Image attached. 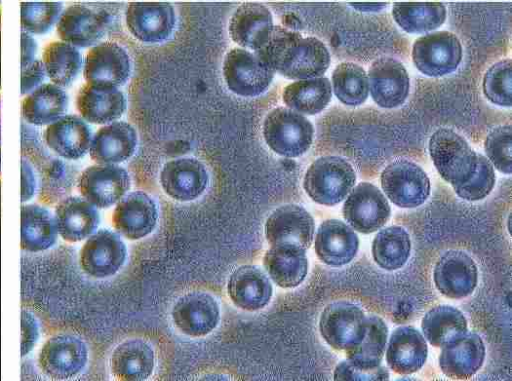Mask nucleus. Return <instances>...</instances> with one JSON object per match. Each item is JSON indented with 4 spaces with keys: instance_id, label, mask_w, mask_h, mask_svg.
Listing matches in <instances>:
<instances>
[{
    "instance_id": "obj_1",
    "label": "nucleus",
    "mask_w": 512,
    "mask_h": 381,
    "mask_svg": "<svg viewBox=\"0 0 512 381\" xmlns=\"http://www.w3.org/2000/svg\"><path fill=\"white\" fill-rule=\"evenodd\" d=\"M255 54L274 72L290 79L321 77L330 65L326 46L315 37L274 26L267 42Z\"/></svg>"
},
{
    "instance_id": "obj_2",
    "label": "nucleus",
    "mask_w": 512,
    "mask_h": 381,
    "mask_svg": "<svg viewBox=\"0 0 512 381\" xmlns=\"http://www.w3.org/2000/svg\"><path fill=\"white\" fill-rule=\"evenodd\" d=\"M20 135L21 159L36 179L39 202L46 206L56 205L74 187L76 175L73 168L49 152L36 128L21 124Z\"/></svg>"
},
{
    "instance_id": "obj_3",
    "label": "nucleus",
    "mask_w": 512,
    "mask_h": 381,
    "mask_svg": "<svg viewBox=\"0 0 512 381\" xmlns=\"http://www.w3.org/2000/svg\"><path fill=\"white\" fill-rule=\"evenodd\" d=\"M355 181L356 174L349 162L339 156H324L309 166L303 187L316 203L332 206L350 193Z\"/></svg>"
},
{
    "instance_id": "obj_4",
    "label": "nucleus",
    "mask_w": 512,
    "mask_h": 381,
    "mask_svg": "<svg viewBox=\"0 0 512 381\" xmlns=\"http://www.w3.org/2000/svg\"><path fill=\"white\" fill-rule=\"evenodd\" d=\"M266 144L278 155L294 158L304 154L311 146L314 128L302 114L286 108L271 110L263 122Z\"/></svg>"
},
{
    "instance_id": "obj_5",
    "label": "nucleus",
    "mask_w": 512,
    "mask_h": 381,
    "mask_svg": "<svg viewBox=\"0 0 512 381\" xmlns=\"http://www.w3.org/2000/svg\"><path fill=\"white\" fill-rule=\"evenodd\" d=\"M429 152L438 173L453 187L467 181L474 172L477 153L450 129L440 128L432 134Z\"/></svg>"
},
{
    "instance_id": "obj_6",
    "label": "nucleus",
    "mask_w": 512,
    "mask_h": 381,
    "mask_svg": "<svg viewBox=\"0 0 512 381\" xmlns=\"http://www.w3.org/2000/svg\"><path fill=\"white\" fill-rule=\"evenodd\" d=\"M88 348L85 342L72 334H56L48 338L38 354L41 372L52 380L72 379L85 369Z\"/></svg>"
},
{
    "instance_id": "obj_7",
    "label": "nucleus",
    "mask_w": 512,
    "mask_h": 381,
    "mask_svg": "<svg viewBox=\"0 0 512 381\" xmlns=\"http://www.w3.org/2000/svg\"><path fill=\"white\" fill-rule=\"evenodd\" d=\"M381 186L386 196L401 208H415L430 194V180L417 164L398 159L388 164L381 174Z\"/></svg>"
},
{
    "instance_id": "obj_8",
    "label": "nucleus",
    "mask_w": 512,
    "mask_h": 381,
    "mask_svg": "<svg viewBox=\"0 0 512 381\" xmlns=\"http://www.w3.org/2000/svg\"><path fill=\"white\" fill-rule=\"evenodd\" d=\"M223 76L228 88L236 95L256 97L269 88L274 71L255 53L235 48L224 58Z\"/></svg>"
},
{
    "instance_id": "obj_9",
    "label": "nucleus",
    "mask_w": 512,
    "mask_h": 381,
    "mask_svg": "<svg viewBox=\"0 0 512 381\" xmlns=\"http://www.w3.org/2000/svg\"><path fill=\"white\" fill-rule=\"evenodd\" d=\"M412 59L425 75L439 77L452 73L462 59L458 37L448 31H439L419 37L413 44Z\"/></svg>"
},
{
    "instance_id": "obj_10",
    "label": "nucleus",
    "mask_w": 512,
    "mask_h": 381,
    "mask_svg": "<svg viewBox=\"0 0 512 381\" xmlns=\"http://www.w3.org/2000/svg\"><path fill=\"white\" fill-rule=\"evenodd\" d=\"M366 316L362 309L348 301L327 305L320 317L319 330L324 340L334 349L348 351L362 339Z\"/></svg>"
},
{
    "instance_id": "obj_11",
    "label": "nucleus",
    "mask_w": 512,
    "mask_h": 381,
    "mask_svg": "<svg viewBox=\"0 0 512 381\" xmlns=\"http://www.w3.org/2000/svg\"><path fill=\"white\" fill-rule=\"evenodd\" d=\"M126 257L127 248L120 235L109 229H100L82 245L79 263L85 274L102 279L116 274Z\"/></svg>"
},
{
    "instance_id": "obj_12",
    "label": "nucleus",
    "mask_w": 512,
    "mask_h": 381,
    "mask_svg": "<svg viewBox=\"0 0 512 381\" xmlns=\"http://www.w3.org/2000/svg\"><path fill=\"white\" fill-rule=\"evenodd\" d=\"M110 23L109 14L85 3H73L63 10L56 31L61 41L86 48L98 44Z\"/></svg>"
},
{
    "instance_id": "obj_13",
    "label": "nucleus",
    "mask_w": 512,
    "mask_h": 381,
    "mask_svg": "<svg viewBox=\"0 0 512 381\" xmlns=\"http://www.w3.org/2000/svg\"><path fill=\"white\" fill-rule=\"evenodd\" d=\"M128 172L115 164H95L85 168L78 178L81 196L97 208H108L130 189Z\"/></svg>"
},
{
    "instance_id": "obj_14",
    "label": "nucleus",
    "mask_w": 512,
    "mask_h": 381,
    "mask_svg": "<svg viewBox=\"0 0 512 381\" xmlns=\"http://www.w3.org/2000/svg\"><path fill=\"white\" fill-rule=\"evenodd\" d=\"M131 34L145 43H160L169 38L176 25L173 6L161 1L130 2L125 13Z\"/></svg>"
},
{
    "instance_id": "obj_15",
    "label": "nucleus",
    "mask_w": 512,
    "mask_h": 381,
    "mask_svg": "<svg viewBox=\"0 0 512 381\" xmlns=\"http://www.w3.org/2000/svg\"><path fill=\"white\" fill-rule=\"evenodd\" d=\"M342 211L347 223L364 234L380 229L391 212L384 194L368 182H361L350 191Z\"/></svg>"
},
{
    "instance_id": "obj_16",
    "label": "nucleus",
    "mask_w": 512,
    "mask_h": 381,
    "mask_svg": "<svg viewBox=\"0 0 512 381\" xmlns=\"http://www.w3.org/2000/svg\"><path fill=\"white\" fill-rule=\"evenodd\" d=\"M171 316L174 325L183 334L203 337L217 327L220 307L211 294L194 291L183 295L175 302Z\"/></svg>"
},
{
    "instance_id": "obj_17",
    "label": "nucleus",
    "mask_w": 512,
    "mask_h": 381,
    "mask_svg": "<svg viewBox=\"0 0 512 381\" xmlns=\"http://www.w3.org/2000/svg\"><path fill=\"white\" fill-rule=\"evenodd\" d=\"M130 72L128 53L112 41H103L91 47L83 62V76L88 83L118 87L127 82Z\"/></svg>"
},
{
    "instance_id": "obj_18",
    "label": "nucleus",
    "mask_w": 512,
    "mask_h": 381,
    "mask_svg": "<svg viewBox=\"0 0 512 381\" xmlns=\"http://www.w3.org/2000/svg\"><path fill=\"white\" fill-rule=\"evenodd\" d=\"M209 175L205 165L196 158L183 157L165 163L160 172L164 192L180 202L193 201L207 188Z\"/></svg>"
},
{
    "instance_id": "obj_19",
    "label": "nucleus",
    "mask_w": 512,
    "mask_h": 381,
    "mask_svg": "<svg viewBox=\"0 0 512 381\" xmlns=\"http://www.w3.org/2000/svg\"><path fill=\"white\" fill-rule=\"evenodd\" d=\"M158 220V209L153 198L143 191H133L120 199L112 214L115 230L130 240L149 235Z\"/></svg>"
},
{
    "instance_id": "obj_20",
    "label": "nucleus",
    "mask_w": 512,
    "mask_h": 381,
    "mask_svg": "<svg viewBox=\"0 0 512 381\" xmlns=\"http://www.w3.org/2000/svg\"><path fill=\"white\" fill-rule=\"evenodd\" d=\"M315 223L302 206L286 204L275 209L265 223V237L270 245L288 243L308 249L314 236Z\"/></svg>"
},
{
    "instance_id": "obj_21",
    "label": "nucleus",
    "mask_w": 512,
    "mask_h": 381,
    "mask_svg": "<svg viewBox=\"0 0 512 381\" xmlns=\"http://www.w3.org/2000/svg\"><path fill=\"white\" fill-rule=\"evenodd\" d=\"M434 282L446 297L460 299L473 293L478 280L474 260L460 250H449L442 254L434 267Z\"/></svg>"
},
{
    "instance_id": "obj_22",
    "label": "nucleus",
    "mask_w": 512,
    "mask_h": 381,
    "mask_svg": "<svg viewBox=\"0 0 512 381\" xmlns=\"http://www.w3.org/2000/svg\"><path fill=\"white\" fill-rule=\"evenodd\" d=\"M367 78L371 96L380 107H398L409 94L408 73L402 63L394 58L376 59L369 68Z\"/></svg>"
},
{
    "instance_id": "obj_23",
    "label": "nucleus",
    "mask_w": 512,
    "mask_h": 381,
    "mask_svg": "<svg viewBox=\"0 0 512 381\" xmlns=\"http://www.w3.org/2000/svg\"><path fill=\"white\" fill-rule=\"evenodd\" d=\"M43 141L58 157L79 160L89 151L92 133L84 119L75 114H66L46 126Z\"/></svg>"
},
{
    "instance_id": "obj_24",
    "label": "nucleus",
    "mask_w": 512,
    "mask_h": 381,
    "mask_svg": "<svg viewBox=\"0 0 512 381\" xmlns=\"http://www.w3.org/2000/svg\"><path fill=\"white\" fill-rule=\"evenodd\" d=\"M76 108L89 123L109 124L123 115L126 99L115 86L86 82L78 90Z\"/></svg>"
},
{
    "instance_id": "obj_25",
    "label": "nucleus",
    "mask_w": 512,
    "mask_h": 381,
    "mask_svg": "<svg viewBox=\"0 0 512 381\" xmlns=\"http://www.w3.org/2000/svg\"><path fill=\"white\" fill-rule=\"evenodd\" d=\"M54 217L59 236L68 243L87 239L100 223L96 207L76 195H68L60 200L55 205Z\"/></svg>"
},
{
    "instance_id": "obj_26",
    "label": "nucleus",
    "mask_w": 512,
    "mask_h": 381,
    "mask_svg": "<svg viewBox=\"0 0 512 381\" xmlns=\"http://www.w3.org/2000/svg\"><path fill=\"white\" fill-rule=\"evenodd\" d=\"M227 291L232 302L240 309L258 311L270 302L273 287L269 276L261 268L246 264L230 275Z\"/></svg>"
},
{
    "instance_id": "obj_27",
    "label": "nucleus",
    "mask_w": 512,
    "mask_h": 381,
    "mask_svg": "<svg viewBox=\"0 0 512 381\" xmlns=\"http://www.w3.org/2000/svg\"><path fill=\"white\" fill-rule=\"evenodd\" d=\"M273 27L272 14L265 5L246 2L233 13L229 33L240 46L257 51L267 42Z\"/></svg>"
},
{
    "instance_id": "obj_28",
    "label": "nucleus",
    "mask_w": 512,
    "mask_h": 381,
    "mask_svg": "<svg viewBox=\"0 0 512 381\" xmlns=\"http://www.w3.org/2000/svg\"><path fill=\"white\" fill-rule=\"evenodd\" d=\"M137 147V133L124 121L111 122L94 134L89 154L97 164H117L128 160Z\"/></svg>"
},
{
    "instance_id": "obj_29",
    "label": "nucleus",
    "mask_w": 512,
    "mask_h": 381,
    "mask_svg": "<svg viewBox=\"0 0 512 381\" xmlns=\"http://www.w3.org/2000/svg\"><path fill=\"white\" fill-rule=\"evenodd\" d=\"M358 246L356 233L340 220H326L318 228L315 252L318 258L329 266L348 264L355 257Z\"/></svg>"
},
{
    "instance_id": "obj_30",
    "label": "nucleus",
    "mask_w": 512,
    "mask_h": 381,
    "mask_svg": "<svg viewBox=\"0 0 512 381\" xmlns=\"http://www.w3.org/2000/svg\"><path fill=\"white\" fill-rule=\"evenodd\" d=\"M269 278L282 288L301 284L308 272L306 250L288 243L270 245L263 257Z\"/></svg>"
},
{
    "instance_id": "obj_31",
    "label": "nucleus",
    "mask_w": 512,
    "mask_h": 381,
    "mask_svg": "<svg viewBox=\"0 0 512 381\" xmlns=\"http://www.w3.org/2000/svg\"><path fill=\"white\" fill-rule=\"evenodd\" d=\"M428 355L423 335L411 326L396 328L390 337L386 361L396 373L412 374L424 365Z\"/></svg>"
},
{
    "instance_id": "obj_32",
    "label": "nucleus",
    "mask_w": 512,
    "mask_h": 381,
    "mask_svg": "<svg viewBox=\"0 0 512 381\" xmlns=\"http://www.w3.org/2000/svg\"><path fill=\"white\" fill-rule=\"evenodd\" d=\"M154 366V350L148 342L139 338L121 342L110 358L111 373L119 380H146L151 376Z\"/></svg>"
},
{
    "instance_id": "obj_33",
    "label": "nucleus",
    "mask_w": 512,
    "mask_h": 381,
    "mask_svg": "<svg viewBox=\"0 0 512 381\" xmlns=\"http://www.w3.org/2000/svg\"><path fill=\"white\" fill-rule=\"evenodd\" d=\"M55 217L39 204H22L20 208V247L27 252L50 249L58 239Z\"/></svg>"
},
{
    "instance_id": "obj_34",
    "label": "nucleus",
    "mask_w": 512,
    "mask_h": 381,
    "mask_svg": "<svg viewBox=\"0 0 512 381\" xmlns=\"http://www.w3.org/2000/svg\"><path fill=\"white\" fill-rule=\"evenodd\" d=\"M485 346L479 335L467 332L463 337L442 348L439 366L451 378L465 379L474 375L482 366Z\"/></svg>"
},
{
    "instance_id": "obj_35",
    "label": "nucleus",
    "mask_w": 512,
    "mask_h": 381,
    "mask_svg": "<svg viewBox=\"0 0 512 381\" xmlns=\"http://www.w3.org/2000/svg\"><path fill=\"white\" fill-rule=\"evenodd\" d=\"M68 94L53 83H43L30 92L21 103L24 120L31 126H48L66 115Z\"/></svg>"
},
{
    "instance_id": "obj_36",
    "label": "nucleus",
    "mask_w": 512,
    "mask_h": 381,
    "mask_svg": "<svg viewBox=\"0 0 512 381\" xmlns=\"http://www.w3.org/2000/svg\"><path fill=\"white\" fill-rule=\"evenodd\" d=\"M422 331L429 343L443 348L467 333V321L458 309L440 305L430 309L422 319Z\"/></svg>"
},
{
    "instance_id": "obj_37",
    "label": "nucleus",
    "mask_w": 512,
    "mask_h": 381,
    "mask_svg": "<svg viewBox=\"0 0 512 381\" xmlns=\"http://www.w3.org/2000/svg\"><path fill=\"white\" fill-rule=\"evenodd\" d=\"M42 63L51 83L62 88L77 78L83 58L77 47L64 41H52L42 52Z\"/></svg>"
},
{
    "instance_id": "obj_38",
    "label": "nucleus",
    "mask_w": 512,
    "mask_h": 381,
    "mask_svg": "<svg viewBox=\"0 0 512 381\" xmlns=\"http://www.w3.org/2000/svg\"><path fill=\"white\" fill-rule=\"evenodd\" d=\"M331 96V84L325 77L298 80L287 85L283 91V101L289 109L306 115L321 112Z\"/></svg>"
},
{
    "instance_id": "obj_39",
    "label": "nucleus",
    "mask_w": 512,
    "mask_h": 381,
    "mask_svg": "<svg viewBox=\"0 0 512 381\" xmlns=\"http://www.w3.org/2000/svg\"><path fill=\"white\" fill-rule=\"evenodd\" d=\"M392 15L406 32L424 33L444 23L446 8L440 2H395Z\"/></svg>"
},
{
    "instance_id": "obj_40",
    "label": "nucleus",
    "mask_w": 512,
    "mask_h": 381,
    "mask_svg": "<svg viewBox=\"0 0 512 381\" xmlns=\"http://www.w3.org/2000/svg\"><path fill=\"white\" fill-rule=\"evenodd\" d=\"M388 328L378 316L366 317V329L360 342L347 351V360L360 369H374L382 361Z\"/></svg>"
},
{
    "instance_id": "obj_41",
    "label": "nucleus",
    "mask_w": 512,
    "mask_h": 381,
    "mask_svg": "<svg viewBox=\"0 0 512 381\" xmlns=\"http://www.w3.org/2000/svg\"><path fill=\"white\" fill-rule=\"evenodd\" d=\"M410 250V236L400 226H390L379 231L372 243L375 262L386 270L401 268L408 260Z\"/></svg>"
},
{
    "instance_id": "obj_42",
    "label": "nucleus",
    "mask_w": 512,
    "mask_h": 381,
    "mask_svg": "<svg viewBox=\"0 0 512 381\" xmlns=\"http://www.w3.org/2000/svg\"><path fill=\"white\" fill-rule=\"evenodd\" d=\"M333 90L344 104L357 106L368 97V78L364 69L353 63H340L332 73Z\"/></svg>"
},
{
    "instance_id": "obj_43",
    "label": "nucleus",
    "mask_w": 512,
    "mask_h": 381,
    "mask_svg": "<svg viewBox=\"0 0 512 381\" xmlns=\"http://www.w3.org/2000/svg\"><path fill=\"white\" fill-rule=\"evenodd\" d=\"M62 12L63 3L60 1L21 2V28L31 34H46L58 23Z\"/></svg>"
},
{
    "instance_id": "obj_44",
    "label": "nucleus",
    "mask_w": 512,
    "mask_h": 381,
    "mask_svg": "<svg viewBox=\"0 0 512 381\" xmlns=\"http://www.w3.org/2000/svg\"><path fill=\"white\" fill-rule=\"evenodd\" d=\"M511 59H504L493 64L483 78L485 96L494 104L511 106Z\"/></svg>"
},
{
    "instance_id": "obj_45",
    "label": "nucleus",
    "mask_w": 512,
    "mask_h": 381,
    "mask_svg": "<svg viewBox=\"0 0 512 381\" xmlns=\"http://www.w3.org/2000/svg\"><path fill=\"white\" fill-rule=\"evenodd\" d=\"M495 184V171L491 162L483 155L477 154L476 166L472 175L464 183L453 187L456 194L467 201L485 198Z\"/></svg>"
},
{
    "instance_id": "obj_46",
    "label": "nucleus",
    "mask_w": 512,
    "mask_h": 381,
    "mask_svg": "<svg viewBox=\"0 0 512 381\" xmlns=\"http://www.w3.org/2000/svg\"><path fill=\"white\" fill-rule=\"evenodd\" d=\"M512 130L510 125L499 126L493 129L486 137L484 149L488 160L500 172L510 174L511 165Z\"/></svg>"
},
{
    "instance_id": "obj_47",
    "label": "nucleus",
    "mask_w": 512,
    "mask_h": 381,
    "mask_svg": "<svg viewBox=\"0 0 512 381\" xmlns=\"http://www.w3.org/2000/svg\"><path fill=\"white\" fill-rule=\"evenodd\" d=\"M335 380H388L389 372L379 366L374 369H360L352 365L348 360L340 362L334 370Z\"/></svg>"
},
{
    "instance_id": "obj_48",
    "label": "nucleus",
    "mask_w": 512,
    "mask_h": 381,
    "mask_svg": "<svg viewBox=\"0 0 512 381\" xmlns=\"http://www.w3.org/2000/svg\"><path fill=\"white\" fill-rule=\"evenodd\" d=\"M46 71L42 60L35 59L26 68L21 70L20 93L29 94L43 84L46 78Z\"/></svg>"
},
{
    "instance_id": "obj_49",
    "label": "nucleus",
    "mask_w": 512,
    "mask_h": 381,
    "mask_svg": "<svg viewBox=\"0 0 512 381\" xmlns=\"http://www.w3.org/2000/svg\"><path fill=\"white\" fill-rule=\"evenodd\" d=\"M21 315V356L23 357L34 348L39 336V327L32 313L22 310Z\"/></svg>"
},
{
    "instance_id": "obj_50",
    "label": "nucleus",
    "mask_w": 512,
    "mask_h": 381,
    "mask_svg": "<svg viewBox=\"0 0 512 381\" xmlns=\"http://www.w3.org/2000/svg\"><path fill=\"white\" fill-rule=\"evenodd\" d=\"M37 43L27 32L21 31V70L35 60Z\"/></svg>"
},
{
    "instance_id": "obj_51",
    "label": "nucleus",
    "mask_w": 512,
    "mask_h": 381,
    "mask_svg": "<svg viewBox=\"0 0 512 381\" xmlns=\"http://www.w3.org/2000/svg\"><path fill=\"white\" fill-rule=\"evenodd\" d=\"M351 6H353L355 9H358L360 11H365V12H369V11H379L383 8H385V6L388 4L387 2L386 3H383V2H351L349 3Z\"/></svg>"
}]
</instances>
